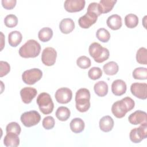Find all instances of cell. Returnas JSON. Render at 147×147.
Instances as JSON below:
<instances>
[{"mask_svg":"<svg viewBox=\"0 0 147 147\" xmlns=\"http://www.w3.org/2000/svg\"><path fill=\"white\" fill-rule=\"evenodd\" d=\"M136 60L141 64L146 65L147 64V49L144 47L140 48L136 53Z\"/></svg>","mask_w":147,"mask_h":147,"instance_id":"83f0119b","label":"cell"},{"mask_svg":"<svg viewBox=\"0 0 147 147\" xmlns=\"http://www.w3.org/2000/svg\"><path fill=\"white\" fill-rule=\"evenodd\" d=\"M42 126L47 130L52 129L55 124L54 118L52 116H47L42 120Z\"/></svg>","mask_w":147,"mask_h":147,"instance_id":"e575fe53","label":"cell"},{"mask_svg":"<svg viewBox=\"0 0 147 147\" xmlns=\"http://www.w3.org/2000/svg\"><path fill=\"white\" fill-rule=\"evenodd\" d=\"M134 106L135 103L133 99L127 96L114 102L111 107V112L115 117L122 118L128 111L131 110Z\"/></svg>","mask_w":147,"mask_h":147,"instance_id":"6da1fadb","label":"cell"},{"mask_svg":"<svg viewBox=\"0 0 147 147\" xmlns=\"http://www.w3.org/2000/svg\"><path fill=\"white\" fill-rule=\"evenodd\" d=\"M71 130L75 133H79L82 132L85 126V124L83 119L80 118H75L72 119L69 123Z\"/></svg>","mask_w":147,"mask_h":147,"instance_id":"44dd1931","label":"cell"},{"mask_svg":"<svg viewBox=\"0 0 147 147\" xmlns=\"http://www.w3.org/2000/svg\"><path fill=\"white\" fill-rule=\"evenodd\" d=\"M22 39V34L19 31H12L8 35L9 44L13 47H16L18 45L21 43Z\"/></svg>","mask_w":147,"mask_h":147,"instance_id":"ffe728a7","label":"cell"},{"mask_svg":"<svg viewBox=\"0 0 147 147\" xmlns=\"http://www.w3.org/2000/svg\"><path fill=\"white\" fill-rule=\"evenodd\" d=\"M0 77H3L6 75L10 70V67L9 63L6 61H0Z\"/></svg>","mask_w":147,"mask_h":147,"instance_id":"74e56055","label":"cell"},{"mask_svg":"<svg viewBox=\"0 0 147 147\" xmlns=\"http://www.w3.org/2000/svg\"><path fill=\"white\" fill-rule=\"evenodd\" d=\"M146 113L141 110H137L131 113L128 117L129 122L132 125H138L144 122H146Z\"/></svg>","mask_w":147,"mask_h":147,"instance_id":"5bb4252c","label":"cell"},{"mask_svg":"<svg viewBox=\"0 0 147 147\" xmlns=\"http://www.w3.org/2000/svg\"><path fill=\"white\" fill-rule=\"evenodd\" d=\"M21 129L20 125L16 122H11L9 123L6 127V133H13L19 135L21 133Z\"/></svg>","mask_w":147,"mask_h":147,"instance_id":"d6a6232c","label":"cell"},{"mask_svg":"<svg viewBox=\"0 0 147 147\" xmlns=\"http://www.w3.org/2000/svg\"><path fill=\"white\" fill-rule=\"evenodd\" d=\"M90 55L94 59L95 61L101 63L107 60L110 56L108 49L103 47L98 42L92 43L88 48Z\"/></svg>","mask_w":147,"mask_h":147,"instance_id":"277c9868","label":"cell"},{"mask_svg":"<svg viewBox=\"0 0 147 147\" xmlns=\"http://www.w3.org/2000/svg\"><path fill=\"white\" fill-rule=\"evenodd\" d=\"M42 76V71L38 68H32L25 71L22 75L23 82L29 85L34 84Z\"/></svg>","mask_w":147,"mask_h":147,"instance_id":"8992f818","label":"cell"},{"mask_svg":"<svg viewBox=\"0 0 147 147\" xmlns=\"http://www.w3.org/2000/svg\"><path fill=\"white\" fill-rule=\"evenodd\" d=\"M56 117L61 121H67L70 117L71 112L68 108L64 106L59 107L56 111Z\"/></svg>","mask_w":147,"mask_h":147,"instance_id":"cb8c5ba5","label":"cell"},{"mask_svg":"<svg viewBox=\"0 0 147 147\" xmlns=\"http://www.w3.org/2000/svg\"><path fill=\"white\" fill-rule=\"evenodd\" d=\"M37 94V90L30 87L22 88L20 91V96L22 102L25 104L30 103Z\"/></svg>","mask_w":147,"mask_h":147,"instance_id":"4fadbf2b","label":"cell"},{"mask_svg":"<svg viewBox=\"0 0 147 147\" xmlns=\"http://www.w3.org/2000/svg\"><path fill=\"white\" fill-rule=\"evenodd\" d=\"M40 44L34 40H28L18 51L19 55L24 58H34L37 57L40 53Z\"/></svg>","mask_w":147,"mask_h":147,"instance_id":"7a4b0ae2","label":"cell"},{"mask_svg":"<svg viewBox=\"0 0 147 147\" xmlns=\"http://www.w3.org/2000/svg\"><path fill=\"white\" fill-rule=\"evenodd\" d=\"M103 69L106 75H114L118 72L119 67L115 61H110L103 65Z\"/></svg>","mask_w":147,"mask_h":147,"instance_id":"d4e9b609","label":"cell"},{"mask_svg":"<svg viewBox=\"0 0 147 147\" xmlns=\"http://www.w3.org/2000/svg\"><path fill=\"white\" fill-rule=\"evenodd\" d=\"M40 111L44 114H49L51 113L54 108V104L51 95L47 92L40 93L36 100Z\"/></svg>","mask_w":147,"mask_h":147,"instance_id":"5b68a950","label":"cell"},{"mask_svg":"<svg viewBox=\"0 0 147 147\" xmlns=\"http://www.w3.org/2000/svg\"><path fill=\"white\" fill-rule=\"evenodd\" d=\"M4 23L8 28H14L18 24V18L14 14H9L5 17Z\"/></svg>","mask_w":147,"mask_h":147,"instance_id":"1f68e13d","label":"cell"},{"mask_svg":"<svg viewBox=\"0 0 147 147\" xmlns=\"http://www.w3.org/2000/svg\"><path fill=\"white\" fill-rule=\"evenodd\" d=\"M109 28L112 30H118L122 26V18L118 14H113L109 16L106 21Z\"/></svg>","mask_w":147,"mask_h":147,"instance_id":"e0dca14e","label":"cell"},{"mask_svg":"<svg viewBox=\"0 0 147 147\" xmlns=\"http://www.w3.org/2000/svg\"><path fill=\"white\" fill-rule=\"evenodd\" d=\"M90 59L85 56H82L78 58L76 60V64L79 67L82 69H86L91 66Z\"/></svg>","mask_w":147,"mask_h":147,"instance_id":"4dcf8cb0","label":"cell"},{"mask_svg":"<svg viewBox=\"0 0 147 147\" xmlns=\"http://www.w3.org/2000/svg\"><path fill=\"white\" fill-rule=\"evenodd\" d=\"M96 38L103 42H107L110 38L109 32L105 28H100L96 32Z\"/></svg>","mask_w":147,"mask_h":147,"instance_id":"f546056e","label":"cell"},{"mask_svg":"<svg viewBox=\"0 0 147 147\" xmlns=\"http://www.w3.org/2000/svg\"><path fill=\"white\" fill-rule=\"evenodd\" d=\"M129 137L130 140L133 143H139L142 140L139 137L137 131V127L131 130L129 134Z\"/></svg>","mask_w":147,"mask_h":147,"instance_id":"f35d334b","label":"cell"},{"mask_svg":"<svg viewBox=\"0 0 147 147\" xmlns=\"http://www.w3.org/2000/svg\"><path fill=\"white\" fill-rule=\"evenodd\" d=\"M87 11L92 12L96 14L98 16H99L102 14L99 4L96 2L90 3L87 7Z\"/></svg>","mask_w":147,"mask_h":147,"instance_id":"8d00e7d4","label":"cell"},{"mask_svg":"<svg viewBox=\"0 0 147 147\" xmlns=\"http://www.w3.org/2000/svg\"><path fill=\"white\" fill-rule=\"evenodd\" d=\"M116 2V0H100L99 4L102 14L107 13L110 11Z\"/></svg>","mask_w":147,"mask_h":147,"instance_id":"484cf974","label":"cell"},{"mask_svg":"<svg viewBox=\"0 0 147 147\" xmlns=\"http://www.w3.org/2000/svg\"><path fill=\"white\" fill-rule=\"evenodd\" d=\"M125 25L129 28H134L138 24V18L134 14L130 13L126 15L125 17Z\"/></svg>","mask_w":147,"mask_h":147,"instance_id":"4316f807","label":"cell"},{"mask_svg":"<svg viewBox=\"0 0 147 147\" xmlns=\"http://www.w3.org/2000/svg\"><path fill=\"white\" fill-rule=\"evenodd\" d=\"M126 84L121 79L114 80L111 84V91L116 96H121L124 94L126 91Z\"/></svg>","mask_w":147,"mask_h":147,"instance_id":"9a60e30c","label":"cell"},{"mask_svg":"<svg viewBox=\"0 0 147 147\" xmlns=\"http://www.w3.org/2000/svg\"><path fill=\"white\" fill-rule=\"evenodd\" d=\"M53 36V31L51 28L44 27L40 30L38 33L39 40L42 42H47L49 41Z\"/></svg>","mask_w":147,"mask_h":147,"instance_id":"603a6c76","label":"cell"},{"mask_svg":"<svg viewBox=\"0 0 147 147\" xmlns=\"http://www.w3.org/2000/svg\"><path fill=\"white\" fill-rule=\"evenodd\" d=\"M75 28V23L74 21L69 18L63 19L59 24V29L61 33L68 34L71 33Z\"/></svg>","mask_w":147,"mask_h":147,"instance_id":"2e32d148","label":"cell"},{"mask_svg":"<svg viewBox=\"0 0 147 147\" xmlns=\"http://www.w3.org/2000/svg\"><path fill=\"white\" fill-rule=\"evenodd\" d=\"M133 77L135 79L146 80L147 79V68L138 67L133 71Z\"/></svg>","mask_w":147,"mask_h":147,"instance_id":"f1b7e54d","label":"cell"},{"mask_svg":"<svg viewBox=\"0 0 147 147\" xmlns=\"http://www.w3.org/2000/svg\"><path fill=\"white\" fill-rule=\"evenodd\" d=\"M137 131L139 137L142 139H145L147 137V123L144 122L141 123V125L137 127Z\"/></svg>","mask_w":147,"mask_h":147,"instance_id":"d590c367","label":"cell"},{"mask_svg":"<svg viewBox=\"0 0 147 147\" xmlns=\"http://www.w3.org/2000/svg\"><path fill=\"white\" fill-rule=\"evenodd\" d=\"M98 17L96 14L87 11V13L84 16L79 18L78 24L82 28L88 29L96 22Z\"/></svg>","mask_w":147,"mask_h":147,"instance_id":"8fae6325","label":"cell"},{"mask_svg":"<svg viewBox=\"0 0 147 147\" xmlns=\"http://www.w3.org/2000/svg\"><path fill=\"white\" fill-rule=\"evenodd\" d=\"M90 92L85 88H82L76 91L75 96L76 108L81 112L87 111L90 107Z\"/></svg>","mask_w":147,"mask_h":147,"instance_id":"3957f363","label":"cell"},{"mask_svg":"<svg viewBox=\"0 0 147 147\" xmlns=\"http://www.w3.org/2000/svg\"><path fill=\"white\" fill-rule=\"evenodd\" d=\"M57 52L52 47L45 48L41 54V61L47 66H52L56 62Z\"/></svg>","mask_w":147,"mask_h":147,"instance_id":"ba28073f","label":"cell"},{"mask_svg":"<svg viewBox=\"0 0 147 147\" xmlns=\"http://www.w3.org/2000/svg\"><path fill=\"white\" fill-rule=\"evenodd\" d=\"M41 119L40 114L35 110L24 113L21 116V121L26 127H32L39 123Z\"/></svg>","mask_w":147,"mask_h":147,"instance_id":"52a82bcc","label":"cell"},{"mask_svg":"<svg viewBox=\"0 0 147 147\" xmlns=\"http://www.w3.org/2000/svg\"><path fill=\"white\" fill-rule=\"evenodd\" d=\"M130 91L134 96L141 99H146L147 98V84L133 83L130 86Z\"/></svg>","mask_w":147,"mask_h":147,"instance_id":"9c48e42d","label":"cell"},{"mask_svg":"<svg viewBox=\"0 0 147 147\" xmlns=\"http://www.w3.org/2000/svg\"><path fill=\"white\" fill-rule=\"evenodd\" d=\"M94 90L98 96L103 97L108 92V85L104 81H99L95 84Z\"/></svg>","mask_w":147,"mask_h":147,"instance_id":"7402d4cb","label":"cell"},{"mask_svg":"<svg viewBox=\"0 0 147 147\" xmlns=\"http://www.w3.org/2000/svg\"><path fill=\"white\" fill-rule=\"evenodd\" d=\"M56 101L61 104H65L69 102L72 97V91L67 87L59 88L55 95Z\"/></svg>","mask_w":147,"mask_h":147,"instance_id":"30bf717a","label":"cell"},{"mask_svg":"<svg viewBox=\"0 0 147 147\" xmlns=\"http://www.w3.org/2000/svg\"><path fill=\"white\" fill-rule=\"evenodd\" d=\"M85 3L84 0H66L64 3V7L68 12H78L84 9Z\"/></svg>","mask_w":147,"mask_h":147,"instance_id":"7c38bea8","label":"cell"},{"mask_svg":"<svg viewBox=\"0 0 147 147\" xmlns=\"http://www.w3.org/2000/svg\"><path fill=\"white\" fill-rule=\"evenodd\" d=\"M18 135L13 133H8L5 136L3 139V144L7 147H16L20 144V139Z\"/></svg>","mask_w":147,"mask_h":147,"instance_id":"d6986e66","label":"cell"},{"mask_svg":"<svg viewBox=\"0 0 147 147\" xmlns=\"http://www.w3.org/2000/svg\"><path fill=\"white\" fill-rule=\"evenodd\" d=\"M99 127L104 132L111 131L114 126V121L109 115L103 117L99 121Z\"/></svg>","mask_w":147,"mask_h":147,"instance_id":"ac0fdd59","label":"cell"},{"mask_svg":"<svg viewBox=\"0 0 147 147\" xmlns=\"http://www.w3.org/2000/svg\"><path fill=\"white\" fill-rule=\"evenodd\" d=\"M16 0H2L1 1L2 6L7 10L13 9L16 5Z\"/></svg>","mask_w":147,"mask_h":147,"instance_id":"ab89813d","label":"cell"},{"mask_svg":"<svg viewBox=\"0 0 147 147\" xmlns=\"http://www.w3.org/2000/svg\"><path fill=\"white\" fill-rule=\"evenodd\" d=\"M102 75V71L99 67H92L88 72V77L92 80H96L99 79Z\"/></svg>","mask_w":147,"mask_h":147,"instance_id":"836d02e7","label":"cell"}]
</instances>
